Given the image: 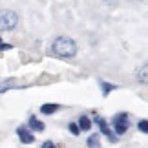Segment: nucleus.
<instances>
[{
  "label": "nucleus",
  "instance_id": "1",
  "mask_svg": "<svg viewBox=\"0 0 148 148\" xmlns=\"http://www.w3.org/2000/svg\"><path fill=\"white\" fill-rule=\"evenodd\" d=\"M51 53L59 59H71L77 55V42L70 37H57L51 42Z\"/></svg>",
  "mask_w": 148,
  "mask_h": 148
},
{
  "label": "nucleus",
  "instance_id": "2",
  "mask_svg": "<svg viewBox=\"0 0 148 148\" xmlns=\"http://www.w3.org/2000/svg\"><path fill=\"white\" fill-rule=\"evenodd\" d=\"M18 24V15L11 9H0V31H13Z\"/></svg>",
  "mask_w": 148,
  "mask_h": 148
},
{
  "label": "nucleus",
  "instance_id": "3",
  "mask_svg": "<svg viewBox=\"0 0 148 148\" xmlns=\"http://www.w3.org/2000/svg\"><path fill=\"white\" fill-rule=\"evenodd\" d=\"M112 126H113V132L115 135H124L130 128V117L128 113H117L115 117L112 119Z\"/></svg>",
  "mask_w": 148,
  "mask_h": 148
},
{
  "label": "nucleus",
  "instance_id": "4",
  "mask_svg": "<svg viewBox=\"0 0 148 148\" xmlns=\"http://www.w3.org/2000/svg\"><path fill=\"white\" fill-rule=\"evenodd\" d=\"M93 123L99 126V130L102 132V135H106V137H108V141H110V143H117V135H115V134H113L112 130H110V126H108V123H106L102 117L95 115V117H93Z\"/></svg>",
  "mask_w": 148,
  "mask_h": 148
},
{
  "label": "nucleus",
  "instance_id": "5",
  "mask_svg": "<svg viewBox=\"0 0 148 148\" xmlns=\"http://www.w3.org/2000/svg\"><path fill=\"white\" fill-rule=\"evenodd\" d=\"M16 135H18V139L24 145H33V143H35V135H33L26 126H18V128H16Z\"/></svg>",
  "mask_w": 148,
  "mask_h": 148
},
{
  "label": "nucleus",
  "instance_id": "6",
  "mask_svg": "<svg viewBox=\"0 0 148 148\" xmlns=\"http://www.w3.org/2000/svg\"><path fill=\"white\" fill-rule=\"evenodd\" d=\"M60 110V104H55V102H46V104L40 106V113L42 115H53L55 112Z\"/></svg>",
  "mask_w": 148,
  "mask_h": 148
},
{
  "label": "nucleus",
  "instance_id": "7",
  "mask_svg": "<svg viewBox=\"0 0 148 148\" xmlns=\"http://www.w3.org/2000/svg\"><path fill=\"white\" fill-rule=\"evenodd\" d=\"M27 126H29V130H33V132H44V130H46V124L42 121H38L37 117H29Z\"/></svg>",
  "mask_w": 148,
  "mask_h": 148
},
{
  "label": "nucleus",
  "instance_id": "8",
  "mask_svg": "<svg viewBox=\"0 0 148 148\" xmlns=\"http://www.w3.org/2000/svg\"><path fill=\"white\" fill-rule=\"evenodd\" d=\"M77 126L81 132H88L90 128H92V119H90L88 115H81L77 119Z\"/></svg>",
  "mask_w": 148,
  "mask_h": 148
},
{
  "label": "nucleus",
  "instance_id": "9",
  "mask_svg": "<svg viewBox=\"0 0 148 148\" xmlns=\"http://www.w3.org/2000/svg\"><path fill=\"white\" fill-rule=\"evenodd\" d=\"M86 145H88L90 148H101V137H99L97 134L90 135V137H88V141H86Z\"/></svg>",
  "mask_w": 148,
  "mask_h": 148
},
{
  "label": "nucleus",
  "instance_id": "10",
  "mask_svg": "<svg viewBox=\"0 0 148 148\" xmlns=\"http://www.w3.org/2000/svg\"><path fill=\"white\" fill-rule=\"evenodd\" d=\"M99 84H101V90H102V95H104V97L112 92V90L117 88L115 84H110V82H104V81H99Z\"/></svg>",
  "mask_w": 148,
  "mask_h": 148
},
{
  "label": "nucleus",
  "instance_id": "11",
  "mask_svg": "<svg viewBox=\"0 0 148 148\" xmlns=\"http://www.w3.org/2000/svg\"><path fill=\"white\" fill-rule=\"evenodd\" d=\"M15 79L13 77H11V79H8V81H4L2 84H0V93H2V92H5V90H11V88H13L15 86Z\"/></svg>",
  "mask_w": 148,
  "mask_h": 148
},
{
  "label": "nucleus",
  "instance_id": "12",
  "mask_svg": "<svg viewBox=\"0 0 148 148\" xmlns=\"http://www.w3.org/2000/svg\"><path fill=\"white\" fill-rule=\"evenodd\" d=\"M146 71H148L146 64H143V66H141V71H137V81L141 84H146Z\"/></svg>",
  "mask_w": 148,
  "mask_h": 148
},
{
  "label": "nucleus",
  "instance_id": "13",
  "mask_svg": "<svg viewBox=\"0 0 148 148\" xmlns=\"http://www.w3.org/2000/svg\"><path fill=\"white\" fill-rule=\"evenodd\" d=\"M137 130L141 134H148V121L146 119H141V121L137 123Z\"/></svg>",
  "mask_w": 148,
  "mask_h": 148
},
{
  "label": "nucleus",
  "instance_id": "14",
  "mask_svg": "<svg viewBox=\"0 0 148 148\" xmlns=\"http://www.w3.org/2000/svg\"><path fill=\"white\" fill-rule=\"evenodd\" d=\"M68 130H70L73 135H79V134H81V130H79L77 123H70V124H68Z\"/></svg>",
  "mask_w": 148,
  "mask_h": 148
},
{
  "label": "nucleus",
  "instance_id": "15",
  "mask_svg": "<svg viewBox=\"0 0 148 148\" xmlns=\"http://www.w3.org/2000/svg\"><path fill=\"white\" fill-rule=\"evenodd\" d=\"M40 148H59V146H57V145L53 143V141H46V143H44Z\"/></svg>",
  "mask_w": 148,
  "mask_h": 148
},
{
  "label": "nucleus",
  "instance_id": "16",
  "mask_svg": "<svg viewBox=\"0 0 148 148\" xmlns=\"http://www.w3.org/2000/svg\"><path fill=\"white\" fill-rule=\"evenodd\" d=\"M4 49H11V44H5L0 40V51H4Z\"/></svg>",
  "mask_w": 148,
  "mask_h": 148
},
{
  "label": "nucleus",
  "instance_id": "17",
  "mask_svg": "<svg viewBox=\"0 0 148 148\" xmlns=\"http://www.w3.org/2000/svg\"><path fill=\"white\" fill-rule=\"evenodd\" d=\"M102 2H104V4H108V5H115V2H117V0H102Z\"/></svg>",
  "mask_w": 148,
  "mask_h": 148
}]
</instances>
